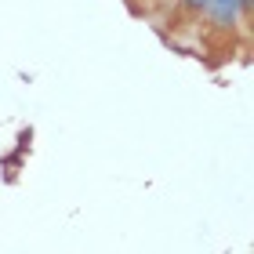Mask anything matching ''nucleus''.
I'll list each match as a JSON object with an SVG mask.
<instances>
[{"label": "nucleus", "mask_w": 254, "mask_h": 254, "mask_svg": "<svg viewBox=\"0 0 254 254\" xmlns=\"http://www.w3.org/2000/svg\"><path fill=\"white\" fill-rule=\"evenodd\" d=\"M251 7H254V0H207L203 18L211 22V29H218V33H233L240 22L251 18Z\"/></svg>", "instance_id": "nucleus-1"}, {"label": "nucleus", "mask_w": 254, "mask_h": 254, "mask_svg": "<svg viewBox=\"0 0 254 254\" xmlns=\"http://www.w3.org/2000/svg\"><path fill=\"white\" fill-rule=\"evenodd\" d=\"M178 7L186 11V15H192V18H200L203 11H207V0H178Z\"/></svg>", "instance_id": "nucleus-2"}, {"label": "nucleus", "mask_w": 254, "mask_h": 254, "mask_svg": "<svg viewBox=\"0 0 254 254\" xmlns=\"http://www.w3.org/2000/svg\"><path fill=\"white\" fill-rule=\"evenodd\" d=\"M29 138H33V131H29V127H26V131H22V134H18V149H26V145H29Z\"/></svg>", "instance_id": "nucleus-3"}]
</instances>
